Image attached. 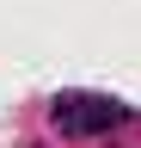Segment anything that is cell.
Wrapping results in <instances>:
<instances>
[{
	"label": "cell",
	"instance_id": "obj_1",
	"mask_svg": "<svg viewBox=\"0 0 141 148\" xmlns=\"http://www.w3.org/2000/svg\"><path fill=\"white\" fill-rule=\"evenodd\" d=\"M135 111L111 99V92H61L55 105H49V123L61 130V136H74V142H92V136H111V130H123Z\"/></svg>",
	"mask_w": 141,
	"mask_h": 148
}]
</instances>
